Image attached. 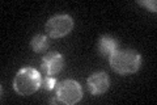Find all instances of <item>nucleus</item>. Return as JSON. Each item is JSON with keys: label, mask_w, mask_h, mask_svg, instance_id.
Instances as JSON below:
<instances>
[{"label": "nucleus", "mask_w": 157, "mask_h": 105, "mask_svg": "<svg viewBox=\"0 0 157 105\" xmlns=\"http://www.w3.org/2000/svg\"><path fill=\"white\" fill-rule=\"evenodd\" d=\"M88 88H89L90 93L93 96H98V95L105 93L110 87V79L107 74L104 71H98L92 74L86 80Z\"/></svg>", "instance_id": "nucleus-6"}, {"label": "nucleus", "mask_w": 157, "mask_h": 105, "mask_svg": "<svg viewBox=\"0 0 157 105\" xmlns=\"http://www.w3.org/2000/svg\"><path fill=\"white\" fill-rule=\"evenodd\" d=\"M63 66H64V58H63L62 54L56 51H51L43 55L41 70L47 76H54V75L62 71Z\"/></svg>", "instance_id": "nucleus-5"}, {"label": "nucleus", "mask_w": 157, "mask_h": 105, "mask_svg": "<svg viewBox=\"0 0 157 105\" xmlns=\"http://www.w3.org/2000/svg\"><path fill=\"white\" fill-rule=\"evenodd\" d=\"M30 46L33 49V51L36 53H43L46 51L48 47V38L45 34H37L34 36L30 41Z\"/></svg>", "instance_id": "nucleus-8"}, {"label": "nucleus", "mask_w": 157, "mask_h": 105, "mask_svg": "<svg viewBox=\"0 0 157 105\" xmlns=\"http://www.w3.org/2000/svg\"><path fill=\"white\" fill-rule=\"evenodd\" d=\"M117 47H118V42L113 37L107 36V34L101 36L100 39H98V53H100L102 57L109 58L117 50Z\"/></svg>", "instance_id": "nucleus-7"}, {"label": "nucleus", "mask_w": 157, "mask_h": 105, "mask_svg": "<svg viewBox=\"0 0 157 105\" xmlns=\"http://www.w3.org/2000/svg\"><path fill=\"white\" fill-rule=\"evenodd\" d=\"M42 76L39 71L33 67H24L13 79V89L21 96H30L41 88Z\"/></svg>", "instance_id": "nucleus-2"}, {"label": "nucleus", "mask_w": 157, "mask_h": 105, "mask_svg": "<svg viewBox=\"0 0 157 105\" xmlns=\"http://www.w3.org/2000/svg\"><path fill=\"white\" fill-rule=\"evenodd\" d=\"M143 58L135 50H115L109 57L110 67L119 75H131L137 72L140 68Z\"/></svg>", "instance_id": "nucleus-1"}, {"label": "nucleus", "mask_w": 157, "mask_h": 105, "mask_svg": "<svg viewBox=\"0 0 157 105\" xmlns=\"http://www.w3.org/2000/svg\"><path fill=\"white\" fill-rule=\"evenodd\" d=\"M58 101L66 105H73L82 99V88L76 80H63L58 84L56 95Z\"/></svg>", "instance_id": "nucleus-3"}, {"label": "nucleus", "mask_w": 157, "mask_h": 105, "mask_svg": "<svg viewBox=\"0 0 157 105\" xmlns=\"http://www.w3.org/2000/svg\"><path fill=\"white\" fill-rule=\"evenodd\" d=\"M56 86V79L54 78V76H46L42 79V84H41V87L43 89H46V91H51V89H54Z\"/></svg>", "instance_id": "nucleus-9"}, {"label": "nucleus", "mask_w": 157, "mask_h": 105, "mask_svg": "<svg viewBox=\"0 0 157 105\" xmlns=\"http://www.w3.org/2000/svg\"><path fill=\"white\" fill-rule=\"evenodd\" d=\"M137 4L141 6V7L148 8V11H151V12H156L157 11V2L156 0H139Z\"/></svg>", "instance_id": "nucleus-10"}, {"label": "nucleus", "mask_w": 157, "mask_h": 105, "mask_svg": "<svg viewBox=\"0 0 157 105\" xmlns=\"http://www.w3.org/2000/svg\"><path fill=\"white\" fill-rule=\"evenodd\" d=\"M73 28V18L70 14H56L46 24V32L51 38H62L71 33Z\"/></svg>", "instance_id": "nucleus-4"}]
</instances>
